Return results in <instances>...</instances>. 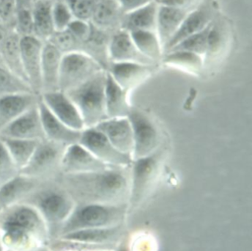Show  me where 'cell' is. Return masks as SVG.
<instances>
[{
    "label": "cell",
    "mask_w": 252,
    "mask_h": 251,
    "mask_svg": "<svg viewBox=\"0 0 252 251\" xmlns=\"http://www.w3.org/2000/svg\"><path fill=\"white\" fill-rule=\"evenodd\" d=\"M127 117L133 133L132 158L151 155L163 146L161 131L150 115L132 107Z\"/></svg>",
    "instance_id": "52a82bcc"
},
{
    "label": "cell",
    "mask_w": 252,
    "mask_h": 251,
    "mask_svg": "<svg viewBox=\"0 0 252 251\" xmlns=\"http://www.w3.org/2000/svg\"><path fill=\"white\" fill-rule=\"evenodd\" d=\"M52 0H34L32 7L33 35L42 41L47 40L55 31L52 20Z\"/></svg>",
    "instance_id": "f546056e"
},
{
    "label": "cell",
    "mask_w": 252,
    "mask_h": 251,
    "mask_svg": "<svg viewBox=\"0 0 252 251\" xmlns=\"http://www.w3.org/2000/svg\"><path fill=\"white\" fill-rule=\"evenodd\" d=\"M33 93H14L0 95V130L38 100Z\"/></svg>",
    "instance_id": "603a6c76"
},
{
    "label": "cell",
    "mask_w": 252,
    "mask_h": 251,
    "mask_svg": "<svg viewBox=\"0 0 252 251\" xmlns=\"http://www.w3.org/2000/svg\"><path fill=\"white\" fill-rule=\"evenodd\" d=\"M43 41L34 35L20 38L21 58L27 84L37 95L41 94V52Z\"/></svg>",
    "instance_id": "8fae6325"
},
{
    "label": "cell",
    "mask_w": 252,
    "mask_h": 251,
    "mask_svg": "<svg viewBox=\"0 0 252 251\" xmlns=\"http://www.w3.org/2000/svg\"><path fill=\"white\" fill-rule=\"evenodd\" d=\"M20 173L4 143L0 139V185Z\"/></svg>",
    "instance_id": "f35d334b"
},
{
    "label": "cell",
    "mask_w": 252,
    "mask_h": 251,
    "mask_svg": "<svg viewBox=\"0 0 252 251\" xmlns=\"http://www.w3.org/2000/svg\"><path fill=\"white\" fill-rule=\"evenodd\" d=\"M129 33L135 45L145 57L156 64L161 60L163 49L157 31H136Z\"/></svg>",
    "instance_id": "1f68e13d"
},
{
    "label": "cell",
    "mask_w": 252,
    "mask_h": 251,
    "mask_svg": "<svg viewBox=\"0 0 252 251\" xmlns=\"http://www.w3.org/2000/svg\"><path fill=\"white\" fill-rule=\"evenodd\" d=\"M37 107L39 111L44 139L62 145L64 147L79 143L82 131L70 128L62 121H60L57 117H55L46 107V105L41 101L39 96L37 101Z\"/></svg>",
    "instance_id": "9a60e30c"
},
{
    "label": "cell",
    "mask_w": 252,
    "mask_h": 251,
    "mask_svg": "<svg viewBox=\"0 0 252 251\" xmlns=\"http://www.w3.org/2000/svg\"><path fill=\"white\" fill-rule=\"evenodd\" d=\"M5 251H14V250H6ZM19 251H51L48 246H42V247H38V248H34V249H29V250H19Z\"/></svg>",
    "instance_id": "c3c4849f"
},
{
    "label": "cell",
    "mask_w": 252,
    "mask_h": 251,
    "mask_svg": "<svg viewBox=\"0 0 252 251\" xmlns=\"http://www.w3.org/2000/svg\"><path fill=\"white\" fill-rule=\"evenodd\" d=\"M104 70L94 59L82 51L63 54L60 64L58 89L68 92Z\"/></svg>",
    "instance_id": "ba28073f"
},
{
    "label": "cell",
    "mask_w": 252,
    "mask_h": 251,
    "mask_svg": "<svg viewBox=\"0 0 252 251\" xmlns=\"http://www.w3.org/2000/svg\"><path fill=\"white\" fill-rule=\"evenodd\" d=\"M212 24V23H211ZM211 24L202 31L197 32L195 34H192L176 45H174L172 48H170L167 51L171 50H182V51H188L195 54H198L202 57H205L206 50H207V41H208V33ZM165 51V52H167Z\"/></svg>",
    "instance_id": "e575fe53"
},
{
    "label": "cell",
    "mask_w": 252,
    "mask_h": 251,
    "mask_svg": "<svg viewBox=\"0 0 252 251\" xmlns=\"http://www.w3.org/2000/svg\"><path fill=\"white\" fill-rule=\"evenodd\" d=\"M226 31V29L223 25H220V22L213 20L208 33L207 50L204 57L205 64L220 54L221 49L224 47L227 39Z\"/></svg>",
    "instance_id": "836d02e7"
},
{
    "label": "cell",
    "mask_w": 252,
    "mask_h": 251,
    "mask_svg": "<svg viewBox=\"0 0 252 251\" xmlns=\"http://www.w3.org/2000/svg\"><path fill=\"white\" fill-rule=\"evenodd\" d=\"M52 20L55 31H64L74 20V16L65 0H56L52 4Z\"/></svg>",
    "instance_id": "74e56055"
},
{
    "label": "cell",
    "mask_w": 252,
    "mask_h": 251,
    "mask_svg": "<svg viewBox=\"0 0 252 251\" xmlns=\"http://www.w3.org/2000/svg\"><path fill=\"white\" fill-rule=\"evenodd\" d=\"M192 9L158 5L156 31L162 45V49L175 34L186 15Z\"/></svg>",
    "instance_id": "cb8c5ba5"
},
{
    "label": "cell",
    "mask_w": 252,
    "mask_h": 251,
    "mask_svg": "<svg viewBox=\"0 0 252 251\" xmlns=\"http://www.w3.org/2000/svg\"><path fill=\"white\" fill-rule=\"evenodd\" d=\"M107 167L80 143L65 147L61 161L60 174H73L96 171Z\"/></svg>",
    "instance_id": "5bb4252c"
},
{
    "label": "cell",
    "mask_w": 252,
    "mask_h": 251,
    "mask_svg": "<svg viewBox=\"0 0 252 251\" xmlns=\"http://www.w3.org/2000/svg\"><path fill=\"white\" fill-rule=\"evenodd\" d=\"M106 71L100 70L78 87L64 92L78 108L85 128L94 127L107 118L104 103Z\"/></svg>",
    "instance_id": "5b68a950"
},
{
    "label": "cell",
    "mask_w": 252,
    "mask_h": 251,
    "mask_svg": "<svg viewBox=\"0 0 252 251\" xmlns=\"http://www.w3.org/2000/svg\"><path fill=\"white\" fill-rule=\"evenodd\" d=\"M39 98L50 112L64 124L79 131L85 129V124L78 108L66 93L59 90L44 92L39 94Z\"/></svg>",
    "instance_id": "7c38bea8"
},
{
    "label": "cell",
    "mask_w": 252,
    "mask_h": 251,
    "mask_svg": "<svg viewBox=\"0 0 252 251\" xmlns=\"http://www.w3.org/2000/svg\"><path fill=\"white\" fill-rule=\"evenodd\" d=\"M154 0H117L123 14L137 10Z\"/></svg>",
    "instance_id": "f6af8a7d"
},
{
    "label": "cell",
    "mask_w": 252,
    "mask_h": 251,
    "mask_svg": "<svg viewBox=\"0 0 252 251\" xmlns=\"http://www.w3.org/2000/svg\"><path fill=\"white\" fill-rule=\"evenodd\" d=\"M13 31L20 37L33 35V21L32 9L17 10Z\"/></svg>",
    "instance_id": "60d3db41"
},
{
    "label": "cell",
    "mask_w": 252,
    "mask_h": 251,
    "mask_svg": "<svg viewBox=\"0 0 252 251\" xmlns=\"http://www.w3.org/2000/svg\"><path fill=\"white\" fill-rule=\"evenodd\" d=\"M157 65L132 62H109L106 72L126 92H130L148 79Z\"/></svg>",
    "instance_id": "e0dca14e"
},
{
    "label": "cell",
    "mask_w": 252,
    "mask_h": 251,
    "mask_svg": "<svg viewBox=\"0 0 252 251\" xmlns=\"http://www.w3.org/2000/svg\"><path fill=\"white\" fill-rule=\"evenodd\" d=\"M0 136L26 140H43L44 134L37 102L3 127L0 130Z\"/></svg>",
    "instance_id": "4fadbf2b"
},
{
    "label": "cell",
    "mask_w": 252,
    "mask_h": 251,
    "mask_svg": "<svg viewBox=\"0 0 252 251\" xmlns=\"http://www.w3.org/2000/svg\"><path fill=\"white\" fill-rule=\"evenodd\" d=\"M123 233V223L109 227L82 229L66 233L57 238L88 244L99 249L112 250Z\"/></svg>",
    "instance_id": "2e32d148"
},
{
    "label": "cell",
    "mask_w": 252,
    "mask_h": 251,
    "mask_svg": "<svg viewBox=\"0 0 252 251\" xmlns=\"http://www.w3.org/2000/svg\"><path fill=\"white\" fill-rule=\"evenodd\" d=\"M22 202L38 212L47 226L50 240L57 237L76 204L60 181L50 182L49 179L40 180Z\"/></svg>",
    "instance_id": "3957f363"
},
{
    "label": "cell",
    "mask_w": 252,
    "mask_h": 251,
    "mask_svg": "<svg viewBox=\"0 0 252 251\" xmlns=\"http://www.w3.org/2000/svg\"><path fill=\"white\" fill-rule=\"evenodd\" d=\"M66 30L83 44V42L87 39L90 33L91 23L74 18V20L69 24Z\"/></svg>",
    "instance_id": "7bdbcfd3"
},
{
    "label": "cell",
    "mask_w": 252,
    "mask_h": 251,
    "mask_svg": "<svg viewBox=\"0 0 252 251\" xmlns=\"http://www.w3.org/2000/svg\"><path fill=\"white\" fill-rule=\"evenodd\" d=\"M20 38L21 37L12 31L0 43V56L4 67L27 83L22 65Z\"/></svg>",
    "instance_id": "f1b7e54d"
},
{
    "label": "cell",
    "mask_w": 252,
    "mask_h": 251,
    "mask_svg": "<svg viewBox=\"0 0 252 251\" xmlns=\"http://www.w3.org/2000/svg\"><path fill=\"white\" fill-rule=\"evenodd\" d=\"M0 251H5V248H4V246L1 244V242H0Z\"/></svg>",
    "instance_id": "681fc988"
},
{
    "label": "cell",
    "mask_w": 252,
    "mask_h": 251,
    "mask_svg": "<svg viewBox=\"0 0 252 251\" xmlns=\"http://www.w3.org/2000/svg\"><path fill=\"white\" fill-rule=\"evenodd\" d=\"M79 143L106 166L129 167L132 157L117 150L96 128L82 130Z\"/></svg>",
    "instance_id": "30bf717a"
},
{
    "label": "cell",
    "mask_w": 252,
    "mask_h": 251,
    "mask_svg": "<svg viewBox=\"0 0 252 251\" xmlns=\"http://www.w3.org/2000/svg\"><path fill=\"white\" fill-rule=\"evenodd\" d=\"M0 139L4 143L13 161L20 171L26 166L35 150L37 143L39 142L37 140H26L1 136Z\"/></svg>",
    "instance_id": "d6a6232c"
},
{
    "label": "cell",
    "mask_w": 252,
    "mask_h": 251,
    "mask_svg": "<svg viewBox=\"0 0 252 251\" xmlns=\"http://www.w3.org/2000/svg\"><path fill=\"white\" fill-rule=\"evenodd\" d=\"M128 92L122 89L106 72L104 103L107 118L127 117L132 106L129 103Z\"/></svg>",
    "instance_id": "d4e9b609"
},
{
    "label": "cell",
    "mask_w": 252,
    "mask_h": 251,
    "mask_svg": "<svg viewBox=\"0 0 252 251\" xmlns=\"http://www.w3.org/2000/svg\"><path fill=\"white\" fill-rule=\"evenodd\" d=\"M110 37L106 31H101L91 24V31L87 39L83 42L82 52L94 59L105 71L109 64L108 43Z\"/></svg>",
    "instance_id": "4316f807"
},
{
    "label": "cell",
    "mask_w": 252,
    "mask_h": 251,
    "mask_svg": "<svg viewBox=\"0 0 252 251\" xmlns=\"http://www.w3.org/2000/svg\"><path fill=\"white\" fill-rule=\"evenodd\" d=\"M75 19L90 22L98 0H65Z\"/></svg>",
    "instance_id": "ab89813d"
},
{
    "label": "cell",
    "mask_w": 252,
    "mask_h": 251,
    "mask_svg": "<svg viewBox=\"0 0 252 251\" xmlns=\"http://www.w3.org/2000/svg\"><path fill=\"white\" fill-rule=\"evenodd\" d=\"M47 41L52 43L63 54L75 51H82V42L75 38L67 30L54 31L47 39Z\"/></svg>",
    "instance_id": "8d00e7d4"
},
{
    "label": "cell",
    "mask_w": 252,
    "mask_h": 251,
    "mask_svg": "<svg viewBox=\"0 0 252 251\" xmlns=\"http://www.w3.org/2000/svg\"><path fill=\"white\" fill-rule=\"evenodd\" d=\"M50 241L47 226L29 204L18 203L0 213V242L6 250H29Z\"/></svg>",
    "instance_id": "7a4b0ae2"
},
{
    "label": "cell",
    "mask_w": 252,
    "mask_h": 251,
    "mask_svg": "<svg viewBox=\"0 0 252 251\" xmlns=\"http://www.w3.org/2000/svg\"><path fill=\"white\" fill-rule=\"evenodd\" d=\"M158 7V5L154 0L137 10L123 14L120 30L127 32L136 31H156Z\"/></svg>",
    "instance_id": "484cf974"
},
{
    "label": "cell",
    "mask_w": 252,
    "mask_h": 251,
    "mask_svg": "<svg viewBox=\"0 0 252 251\" xmlns=\"http://www.w3.org/2000/svg\"><path fill=\"white\" fill-rule=\"evenodd\" d=\"M65 147L46 139L40 140L26 166L20 171L37 180L49 179L60 171V161Z\"/></svg>",
    "instance_id": "9c48e42d"
},
{
    "label": "cell",
    "mask_w": 252,
    "mask_h": 251,
    "mask_svg": "<svg viewBox=\"0 0 252 251\" xmlns=\"http://www.w3.org/2000/svg\"><path fill=\"white\" fill-rule=\"evenodd\" d=\"M122 16L123 13L117 0H98L90 23L94 27L107 31L116 26L120 27Z\"/></svg>",
    "instance_id": "83f0119b"
},
{
    "label": "cell",
    "mask_w": 252,
    "mask_h": 251,
    "mask_svg": "<svg viewBox=\"0 0 252 251\" xmlns=\"http://www.w3.org/2000/svg\"><path fill=\"white\" fill-rule=\"evenodd\" d=\"M94 128L100 131L117 150L132 157L133 133L128 117L106 118Z\"/></svg>",
    "instance_id": "d6986e66"
},
{
    "label": "cell",
    "mask_w": 252,
    "mask_h": 251,
    "mask_svg": "<svg viewBox=\"0 0 252 251\" xmlns=\"http://www.w3.org/2000/svg\"><path fill=\"white\" fill-rule=\"evenodd\" d=\"M14 93H32L29 85L0 65V95Z\"/></svg>",
    "instance_id": "d590c367"
},
{
    "label": "cell",
    "mask_w": 252,
    "mask_h": 251,
    "mask_svg": "<svg viewBox=\"0 0 252 251\" xmlns=\"http://www.w3.org/2000/svg\"><path fill=\"white\" fill-rule=\"evenodd\" d=\"M40 180L23 173L0 185V213L18 203H21L38 184Z\"/></svg>",
    "instance_id": "7402d4cb"
},
{
    "label": "cell",
    "mask_w": 252,
    "mask_h": 251,
    "mask_svg": "<svg viewBox=\"0 0 252 251\" xmlns=\"http://www.w3.org/2000/svg\"><path fill=\"white\" fill-rule=\"evenodd\" d=\"M17 10L14 0H0V23L12 31L15 24Z\"/></svg>",
    "instance_id": "b9f144b4"
},
{
    "label": "cell",
    "mask_w": 252,
    "mask_h": 251,
    "mask_svg": "<svg viewBox=\"0 0 252 251\" xmlns=\"http://www.w3.org/2000/svg\"><path fill=\"white\" fill-rule=\"evenodd\" d=\"M63 53L52 43L45 40L41 52V94L44 92L57 91L60 64Z\"/></svg>",
    "instance_id": "44dd1931"
},
{
    "label": "cell",
    "mask_w": 252,
    "mask_h": 251,
    "mask_svg": "<svg viewBox=\"0 0 252 251\" xmlns=\"http://www.w3.org/2000/svg\"><path fill=\"white\" fill-rule=\"evenodd\" d=\"M160 61L169 67L194 75H199L205 67L204 57L182 50H171L164 52Z\"/></svg>",
    "instance_id": "4dcf8cb0"
},
{
    "label": "cell",
    "mask_w": 252,
    "mask_h": 251,
    "mask_svg": "<svg viewBox=\"0 0 252 251\" xmlns=\"http://www.w3.org/2000/svg\"><path fill=\"white\" fill-rule=\"evenodd\" d=\"M127 212V204L76 203L71 214L62 224L57 237L82 229L121 224Z\"/></svg>",
    "instance_id": "277c9868"
},
{
    "label": "cell",
    "mask_w": 252,
    "mask_h": 251,
    "mask_svg": "<svg viewBox=\"0 0 252 251\" xmlns=\"http://www.w3.org/2000/svg\"><path fill=\"white\" fill-rule=\"evenodd\" d=\"M12 31V30H10L9 28H7L6 26H4L3 24L0 23V43L5 39V37Z\"/></svg>",
    "instance_id": "7dc6e473"
},
{
    "label": "cell",
    "mask_w": 252,
    "mask_h": 251,
    "mask_svg": "<svg viewBox=\"0 0 252 251\" xmlns=\"http://www.w3.org/2000/svg\"><path fill=\"white\" fill-rule=\"evenodd\" d=\"M0 65H3V63H2V60H1V56H0ZM4 66V65H3Z\"/></svg>",
    "instance_id": "f907efd6"
},
{
    "label": "cell",
    "mask_w": 252,
    "mask_h": 251,
    "mask_svg": "<svg viewBox=\"0 0 252 251\" xmlns=\"http://www.w3.org/2000/svg\"><path fill=\"white\" fill-rule=\"evenodd\" d=\"M18 10L21 9H32L34 0H14Z\"/></svg>",
    "instance_id": "bcb514c9"
},
{
    "label": "cell",
    "mask_w": 252,
    "mask_h": 251,
    "mask_svg": "<svg viewBox=\"0 0 252 251\" xmlns=\"http://www.w3.org/2000/svg\"><path fill=\"white\" fill-rule=\"evenodd\" d=\"M158 5H165L177 8H186L193 9L201 4L202 0H155Z\"/></svg>",
    "instance_id": "ee69618b"
},
{
    "label": "cell",
    "mask_w": 252,
    "mask_h": 251,
    "mask_svg": "<svg viewBox=\"0 0 252 251\" xmlns=\"http://www.w3.org/2000/svg\"><path fill=\"white\" fill-rule=\"evenodd\" d=\"M109 62H132L148 65H157L145 57L137 48L129 32L118 30L109 39L108 43Z\"/></svg>",
    "instance_id": "ffe728a7"
},
{
    "label": "cell",
    "mask_w": 252,
    "mask_h": 251,
    "mask_svg": "<svg viewBox=\"0 0 252 251\" xmlns=\"http://www.w3.org/2000/svg\"><path fill=\"white\" fill-rule=\"evenodd\" d=\"M165 147L146 157L133 158L129 166L128 211L137 208L147 198L159 173Z\"/></svg>",
    "instance_id": "8992f818"
},
{
    "label": "cell",
    "mask_w": 252,
    "mask_h": 251,
    "mask_svg": "<svg viewBox=\"0 0 252 251\" xmlns=\"http://www.w3.org/2000/svg\"><path fill=\"white\" fill-rule=\"evenodd\" d=\"M59 181L75 203L128 202L129 167L107 166L96 171L61 174Z\"/></svg>",
    "instance_id": "6da1fadb"
},
{
    "label": "cell",
    "mask_w": 252,
    "mask_h": 251,
    "mask_svg": "<svg viewBox=\"0 0 252 251\" xmlns=\"http://www.w3.org/2000/svg\"><path fill=\"white\" fill-rule=\"evenodd\" d=\"M213 9L208 4H205V2L199 4L186 15L175 34L163 47V53L186 37L205 30L213 22Z\"/></svg>",
    "instance_id": "ac0fdd59"
}]
</instances>
